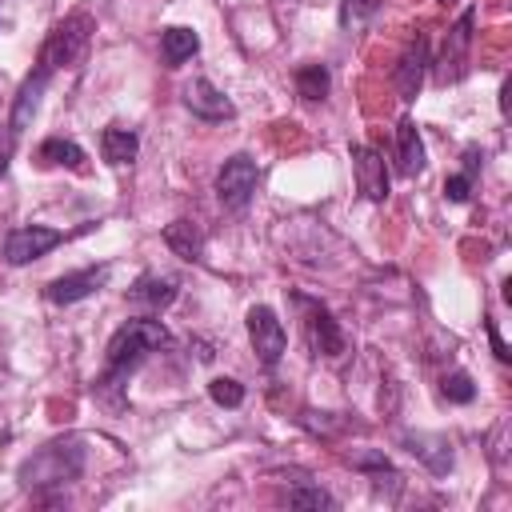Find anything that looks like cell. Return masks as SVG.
Returning a JSON list of instances; mask_svg holds the SVG:
<instances>
[{
  "instance_id": "1",
  "label": "cell",
  "mask_w": 512,
  "mask_h": 512,
  "mask_svg": "<svg viewBox=\"0 0 512 512\" xmlns=\"http://www.w3.org/2000/svg\"><path fill=\"white\" fill-rule=\"evenodd\" d=\"M172 336L160 320H148V316H136L128 324H120L108 340V352H104V380H116L124 372H132L148 352H160L168 348Z\"/></svg>"
},
{
  "instance_id": "2",
  "label": "cell",
  "mask_w": 512,
  "mask_h": 512,
  "mask_svg": "<svg viewBox=\"0 0 512 512\" xmlns=\"http://www.w3.org/2000/svg\"><path fill=\"white\" fill-rule=\"evenodd\" d=\"M92 28H96V20H92L88 12H68L64 20H56L52 32H48V40H44V48H40L36 68H44V72L52 76L56 68L76 64V60L84 56V48H88Z\"/></svg>"
},
{
  "instance_id": "3",
  "label": "cell",
  "mask_w": 512,
  "mask_h": 512,
  "mask_svg": "<svg viewBox=\"0 0 512 512\" xmlns=\"http://www.w3.org/2000/svg\"><path fill=\"white\" fill-rule=\"evenodd\" d=\"M84 468V448L80 440H56V444H44L24 468H20V480L28 488H44V484H68L76 480Z\"/></svg>"
},
{
  "instance_id": "4",
  "label": "cell",
  "mask_w": 512,
  "mask_h": 512,
  "mask_svg": "<svg viewBox=\"0 0 512 512\" xmlns=\"http://www.w3.org/2000/svg\"><path fill=\"white\" fill-rule=\"evenodd\" d=\"M256 184H260L256 160L244 156V152H236V156H228V160L220 164V172H216V200H220L228 212H240V208H248Z\"/></svg>"
},
{
  "instance_id": "5",
  "label": "cell",
  "mask_w": 512,
  "mask_h": 512,
  "mask_svg": "<svg viewBox=\"0 0 512 512\" xmlns=\"http://www.w3.org/2000/svg\"><path fill=\"white\" fill-rule=\"evenodd\" d=\"M248 340H252V352L264 368H276L284 348H288V336H284V324L276 320V312L268 304H252L248 308Z\"/></svg>"
},
{
  "instance_id": "6",
  "label": "cell",
  "mask_w": 512,
  "mask_h": 512,
  "mask_svg": "<svg viewBox=\"0 0 512 512\" xmlns=\"http://www.w3.org/2000/svg\"><path fill=\"white\" fill-rule=\"evenodd\" d=\"M296 304L304 308V332H308L312 352H316V356H328V360L344 356L348 344H344V332H340V324L332 320V312H328L324 304L308 300V296H296Z\"/></svg>"
},
{
  "instance_id": "7",
  "label": "cell",
  "mask_w": 512,
  "mask_h": 512,
  "mask_svg": "<svg viewBox=\"0 0 512 512\" xmlns=\"http://www.w3.org/2000/svg\"><path fill=\"white\" fill-rule=\"evenodd\" d=\"M472 20H476V12H464V16L448 28V36H444V52H440V60H436V80H440V84H456V80L468 72Z\"/></svg>"
},
{
  "instance_id": "8",
  "label": "cell",
  "mask_w": 512,
  "mask_h": 512,
  "mask_svg": "<svg viewBox=\"0 0 512 512\" xmlns=\"http://www.w3.org/2000/svg\"><path fill=\"white\" fill-rule=\"evenodd\" d=\"M60 240H64V232H60V228H48V224L12 228L8 240H4V260H8V264H32V260H40L44 252H52Z\"/></svg>"
},
{
  "instance_id": "9",
  "label": "cell",
  "mask_w": 512,
  "mask_h": 512,
  "mask_svg": "<svg viewBox=\"0 0 512 512\" xmlns=\"http://www.w3.org/2000/svg\"><path fill=\"white\" fill-rule=\"evenodd\" d=\"M352 176H356V188L364 192V200H372V204L388 200V164L376 148L352 144Z\"/></svg>"
},
{
  "instance_id": "10",
  "label": "cell",
  "mask_w": 512,
  "mask_h": 512,
  "mask_svg": "<svg viewBox=\"0 0 512 512\" xmlns=\"http://www.w3.org/2000/svg\"><path fill=\"white\" fill-rule=\"evenodd\" d=\"M184 108L192 112V116H200V120H232L236 116V108H232V100L212 84V80H192V84H184Z\"/></svg>"
},
{
  "instance_id": "11",
  "label": "cell",
  "mask_w": 512,
  "mask_h": 512,
  "mask_svg": "<svg viewBox=\"0 0 512 512\" xmlns=\"http://www.w3.org/2000/svg\"><path fill=\"white\" fill-rule=\"evenodd\" d=\"M104 280H108V268H104V264H100V268H80V272H68V276H60V280H52V284L44 288V296H48L52 304H76V300L92 296Z\"/></svg>"
},
{
  "instance_id": "12",
  "label": "cell",
  "mask_w": 512,
  "mask_h": 512,
  "mask_svg": "<svg viewBox=\"0 0 512 512\" xmlns=\"http://www.w3.org/2000/svg\"><path fill=\"white\" fill-rule=\"evenodd\" d=\"M424 72H428V40L416 36V44L404 52L400 68H396V88H400V100H416L420 84H424Z\"/></svg>"
},
{
  "instance_id": "13",
  "label": "cell",
  "mask_w": 512,
  "mask_h": 512,
  "mask_svg": "<svg viewBox=\"0 0 512 512\" xmlns=\"http://www.w3.org/2000/svg\"><path fill=\"white\" fill-rule=\"evenodd\" d=\"M48 80H52V76H48L44 68H36V72L20 84V96H16V108H12V128H8L12 136H20V132L28 128V120L36 116V108H40V96H44Z\"/></svg>"
},
{
  "instance_id": "14",
  "label": "cell",
  "mask_w": 512,
  "mask_h": 512,
  "mask_svg": "<svg viewBox=\"0 0 512 512\" xmlns=\"http://www.w3.org/2000/svg\"><path fill=\"white\" fill-rule=\"evenodd\" d=\"M396 168H400V176H420L424 172V140H420L412 120L396 124Z\"/></svg>"
},
{
  "instance_id": "15",
  "label": "cell",
  "mask_w": 512,
  "mask_h": 512,
  "mask_svg": "<svg viewBox=\"0 0 512 512\" xmlns=\"http://www.w3.org/2000/svg\"><path fill=\"white\" fill-rule=\"evenodd\" d=\"M136 152H140V140H136L132 128H124V124H108V128L100 132V156H104L108 164L124 168V164L136 160Z\"/></svg>"
},
{
  "instance_id": "16",
  "label": "cell",
  "mask_w": 512,
  "mask_h": 512,
  "mask_svg": "<svg viewBox=\"0 0 512 512\" xmlns=\"http://www.w3.org/2000/svg\"><path fill=\"white\" fill-rule=\"evenodd\" d=\"M36 164H40V168H84V148H80L76 140L48 136V140L36 148Z\"/></svg>"
},
{
  "instance_id": "17",
  "label": "cell",
  "mask_w": 512,
  "mask_h": 512,
  "mask_svg": "<svg viewBox=\"0 0 512 512\" xmlns=\"http://www.w3.org/2000/svg\"><path fill=\"white\" fill-rule=\"evenodd\" d=\"M164 244L180 256V260H204V232L192 220H172L164 228Z\"/></svg>"
},
{
  "instance_id": "18",
  "label": "cell",
  "mask_w": 512,
  "mask_h": 512,
  "mask_svg": "<svg viewBox=\"0 0 512 512\" xmlns=\"http://www.w3.org/2000/svg\"><path fill=\"white\" fill-rule=\"evenodd\" d=\"M128 300H136V304H148V308H164V304H172L176 300V280H168V276H140L132 288H128Z\"/></svg>"
},
{
  "instance_id": "19",
  "label": "cell",
  "mask_w": 512,
  "mask_h": 512,
  "mask_svg": "<svg viewBox=\"0 0 512 512\" xmlns=\"http://www.w3.org/2000/svg\"><path fill=\"white\" fill-rule=\"evenodd\" d=\"M196 48H200V36L192 28H164L160 32V56L168 68H180Z\"/></svg>"
},
{
  "instance_id": "20",
  "label": "cell",
  "mask_w": 512,
  "mask_h": 512,
  "mask_svg": "<svg viewBox=\"0 0 512 512\" xmlns=\"http://www.w3.org/2000/svg\"><path fill=\"white\" fill-rule=\"evenodd\" d=\"M328 84H332V76H328L324 64H304V68L296 72V92H300L304 100H324V96H328Z\"/></svg>"
},
{
  "instance_id": "21",
  "label": "cell",
  "mask_w": 512,
  "mask_h": 512,
  "mask_svg": "<svg viewBox=\"0 0 512 512\" xmlns=\"http://www.w3.org/2000/svg\"><path fill=\"white\" fill-rule=\"evenodd\" d=\"M376 12H380V0H340V28L360 32Z\"/></svg>"
},
{
  "instance_id": "22",
  "label": "cell",
  "mask_w": 512,
  "mask_h": 512,
  "mask_svg": "<svg viewBox=\"0 0 512 512\" xmlns=\"http://www.w3.org/2000/svg\"><path fill=\"white\" fill-rule=\"evenodd\" d=\"M208 396H212L220 408H240V404H244V384L232 380V376H216V380L208 384Z\"/></svg>"
},
{
  "instance_id": "23",
  "label": "cell",
  "mask_w": 512,
  "mask_h": 512,
  "mask_svg": "<svg viewBox=\"0 0 512 512\" xmlns=\"http://www.w3.org/2000/svg\"><path fill=\"white\" fill-rule=\"evenodd\" d=\"M440 392H444L452 404H468V400L476 396V388H472V376H468V372H448Z\"/></svg>"
},
{
  "instance_id": "24",
  "label": "cell",
  "mask_w": 512,
  "mask_h": 512,
  "mask_svg": "<svg viewBox=\"0 0 512 512\" xmlns=\"http://www.w3.org/2000/svg\"><path fill=\"white\" fill-rule=\"evenodd\" d=\"M288 504L292 508H336V500L324 488H292L288 492Z\"/></svg>"
},
{
  "instance_id": "25",
  "label": "cell",
  "mask_w": 512,
  "mask_h": 512,
  "mask_svg": "<svg viewBox=\"0 0 512 512\" xmlns=\"http://www.w3.org/2000/svg\"><path fill=\"white\" fill-rule=\"evenodd\" d=\"M352 464H356L360 472H372V476H388V480H396V472H392L388 456H380V452H360V456H352Z\"/></svg>"
},
{
  "instance_id": "26",
  "label": "cell",
  "mask_w": 512,
  "mask_h": 512,
  "mask_svg": "<svg viewBox=\"0 0 512 512\" xmlns=\"http://www.w3.org/2000/svg\"><path fill=\"white\" fill-rule=\"evenodd\" d=\"M468 192H472V172H468V168L444 180V196H448L452 204H464V200H468Z\"/></svg>"
},
{
  "instance_id": "27",
  "label": "cell",
  "mask_w": 512,
  "mask_h": 512,
  "mask_svg": "<svg viewBox=\"0 0 512 512\" xmlns=\"http://www.w3.org/2000/svg\"><path fill=\"white\" fill-rule=\"evenodd\" d=\"M488 336H492V348H496V356L500 360H508V348H504V340H500V332H496V324L488 320Z\"/></svg>"
},
{
  "instance_id": "28",
  "label": "cell",
  "mask_w": 512,
  "mask_h": 512,
  "mask_svg": "<svg viewBox=\"0 0 512 512\" xmlns=\"http://www.w3.org/2000/svg\"><path fill=\"white\" fill-rule=\"evenodd\" d=\"M4 168H8V156H4V152H0V176H4Z\"/></svg>"
},
{
  "instance_id": "29",
  "label": "cell",
  "mask_w": 512,
  "mask_h": 512,
  "mask_svg": "<svg viewBox=\"0 0 512 512\" xmlns=\"http://www.w3.org/2000/svg\"><path fill=\"white\" fill-rule=\"evenodd\" d=\"M444 4H452V0H444Z\"/></svg>"
}]
</instances>
